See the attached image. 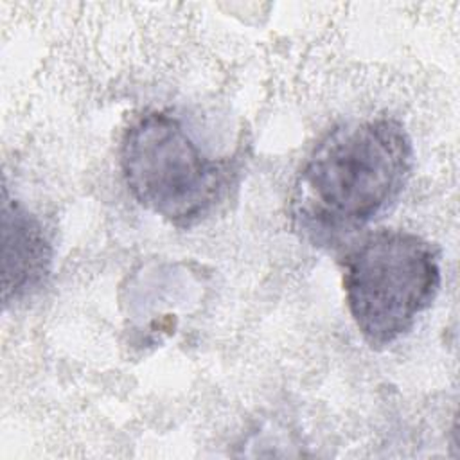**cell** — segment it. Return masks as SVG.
<instances>
[{
	"instance_id": "1",
	"label": "cell",
	"mask_w": 460,
	"mask_h": 460,
	"mask_svg": "<svg viewBox=\"0 0 460 460\" xmlns=\"http://www.w3.org/2000/svg\"><path fill=\"white\" fill-rule=\"evenodd\" d=\"M402 120L374 115L332 126L300 165L289 194L293 230L316 248H338L390 208L413 169Z\"/></svg>"
},
{
	"instance_id": "2",
	"label": "cell",
	"mask_w": 460,
	"mask_h": 460,
	"mask_svg": "<svg viewBox=\"0 0 460 460\" xmlns=\"http://www.w3.org/2000/svg\"><path fill=\"white\" fill-rule=\"evenodd\" d=\"M119 164L131 198L176 228L212 217L241 176V160L207 155L171 110L149 108L124 129Z\"/></svg>"
},
{
	"instance_id": "3",
	"label": "cell",
	"mask_w": 460,
	"mask_h": 460,
	"mask_svg": "<svg viewBox=\"0 0 460 460\" xmlns=\"http://www.w3.org/2000/svg\"><path fill=\"white\" fill-rule=\"evenodd\" d=\"M349 314L376 350L406 336L440 289L438 248L408 230L379 228L341 261Z\"/></svg>"
},
{
	"instance_id": "4",
	"label": "cell",
	"mask_w": 460,
	"mask_h": 460,
	"mask_svg": "<svg viewBox=\"0 0 460 460\" xmlns=\"http://www.w3.org/2000/svg\"><path fill=\"white\" fill-rule=\"evenodd\" d=\"M2 300L4 307L40 291L52 270V243L43 223L4 187L2 201Z\"/></svg>"
}]
</instances>
